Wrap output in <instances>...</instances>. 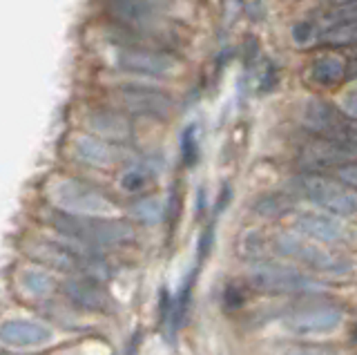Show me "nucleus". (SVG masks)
<instances>
[{"instance_id":"nucleus-9","label":"nucleus","mask_w":357,"mask_h":355,"mask_svg":"<svg viewBox=\"0 0 357 355\" xmlns=\"http://www.w3.org/2000/svg\"><path fill=\"white\" fill-rule=\"evenodd\" d=\"M114 101L119 107L126 112L141 114V116H152V119H165L172 109V98L159 92L150 90V87H139V85H123L116 90Z\"/></svg>"},{"instance_id":"nucleus-2","label":"nucleus","mask_w":357,"mask_h":355,"mask_svg":"<svg viewBox=\"0 0 357 355\" xmlns=\"http://www.w3.org/2000/svg\"><path fill=\"white\" fill-rule=\"evenodd\" d=\"M50 221L59 232L87 246H119L132 239V228L119 219L54 213Z\"/></svg>"},{"instance_id":"nucleus-24","label":"nucleus","mask_w":357,"mask_h":355,"mask_svg":"<svg viewBox=\"0 0 357 355\" xmlns=\"http://www.w3.org/2000/svg\"><path fill=\"white\" fill-rule=\"evenodd\" d=\"M132 215L143 224H156L161 219V204L156 199H141L132 206Z\"/></svg>"},{"instance_id":"nucleus-13","label":"nucleus","mask_w":357,"mask_h":355,"mask_svg":"<svg viewBox=\"0 0 357 355\" xmlns=\"http://www.w3.org/2000/svg\"><path fill=\"white\" fill-rule=\"evenodd\" d=\"M52 340V331L33 319H7L0 326V342L7 347H43Z\"/></svg>"},{"instance_id":"nucleus-18","label":"nucleus","mask_w":357,"mask_h":355,"mask_svg":"<svg viewBox=\"0 0 357 355\" xmlns=\"http://www.w3.org/2000/svg\"><path fill=\"white\" fill-rule=\"evenodd\" d=\"M321 43H326V45H333V47L357 45V20H355V23H344V25L328 27L321 34Z\"/></svg>"},{"instance_id":"nucleus-1","label":"nucleus","mask_w":357,"mask_h":355,"mask_svg":"<svg viewBox=\"0 0 357 355\" xmlns=\"http://www.w3.org/2000/svg\"><path fill=\"white\" fill-rule=\"evenodd\" d=\"M105 12L114 27L148 36L165 47L170 34L159 0H105Z\"/></svg>"},{"instance_id":"nucleus-3","label":"nucleus","mask_w":357,"mask_h":355,"mask_svg":"<svg viewBox=\"0 0 357 355\" xmlns=\"http://www.w3.org/2000/svg\"><path fill=\"white\" fill-rule=\"evenodd\" d=\"M248 282L255 291L273 295H310L321 293L324 286L315 277L299 273L297 269L277 262H257L248 271Z\"/></svg>"},{"instance_id":"nucleus-5","label":"nucleus","mask_w":357,"mask_h":355,"mask_svg":"<svg viewBox=\"0 0 357 355\" xmlns=\"http://www.w3.org/2000/svg\"><path fill=\"white\" fill-rule=\"evenodd\" d=\"M301 121L317 139L357 148V119H351L344 109H337L328 101L310 98L304 105Z\"/></svg>"},{"instance_id":"nucleus-25","label":"nucleus","mask_w":357,"mask_h":355,"mask_svg":"<svg viewBox=\"0 0 357 355\" xmlns=\"http://www.w3.org/2000/svg\"><path fill=\"white\" fill-rule=\"evenodd\" d=\"M150 179L152 176L145 168H130L126 174L121 176V188L126 192H141L143 188H148Z\"/></svg>"},{"instance_id":"nucleus-14","label":"nucleus","mask_w":357,"mask_h":355,"mask_svg":"<svg viewBox=\"0 0 357 355\" xmlns=\"http://www.w3.org/2000/svg\"><path fill=\"white\" fill-rule=\"evenodd\" d=\"M65 293L76 306L85 310H105L109 306L107 293L100 288L92 277H78L65 284Z\"/></svg>"},{"instance_id":"nucleus-11","label":"nucleus","mask_w":357,"mask_h":355,"mask_svg":"<svg viewBox=\"0 0 357 355\" xmlns=\"http://www.w3.org/2000/svg\"><path fill=\"white\" fill-rule=\"evenodd\" d=\"M355 157H357V148L326 141V139L306 143V146L299 150V163L308 170H321V168H331V165H340V163L346 165Z\"/></svg>"},{"instance_id":"nucleus-29","label":"nucleus","mask_w":357,"mask_h":355,"mask_svg":"<svg viewBox=\"0 0 357 355\" xmlns=\"http://www.w3.org/2000/svg\"><path fill=\"white\" fill-rule=\"evenodd\" d=\"M286 355H335V353L324 347H290Z\"/></svg>"},{"instance_id":"nucleus-19","label":"nucleus","mask_w":357,"mask_h":355,"mask_svg":"<svg viewBox=\"0 0 357 355\" xmlns=\"http://www.w3.org/2000/svg\"><path fill=\"white\" fill-rule=\"evenodd\" d=\"M199 154H201L199 132H197L195 123H190L181 135V159H183L185 168H195L197 161H199Z\"/></svg>"},{"instance_id":"nucleus-6","label":"nucleus","mask_w":357,"mask_h":355,"mask_svg":"<svg viewBox=\"0 0 357 355\" xmlns=\"http://www.w3.org/2000/svg\"><path fill=\"white\" fill-rule=\"evenodd\" d=\"M299 188L312 204L337 217L357 215V195L342 181H333L319 174H306L299 179Z\"/></svg>"},{"instance_id":"nucleus-16","label":"nucleus","mask_w":357,"mask_h":355,"mask_svg":"<svg viewBox=\"0 0 357 355\" xmlns=\"http://www.w3.org/2000/svg\"><path fill=\"white\" fill-rule=\"evenodd\" d=\"M87 126L92 128L98 137H103L107 141H126L132 137V123L123 114L112 112V109L94 112L87 119Z\"/></svg>"},{"instance_id":"nucleus-20","label":"nucleus","mask_w":357,"mask_h":355,"mask_svg":"<svg viewBox=\"0 0 357 355\" xmlns=\"http://www.w3.org/2000/svg\"><path fill=\"white\" fill-rule=\"evenodd\" d=\"M290 208H293V202H290V199H286L282 195H273V197L259 199V202L255 204V213L266 219H275V217L286 215Z\"/></svg>"},{"instance_id":"nucleus-27","label":"nucleus","mask_w":357,"mask_h":355,"mask_svg":"<svg viewBox=\"0 0 357 355\" xmlns=\"http://www.w3.org/2000/svg\"><path fill=\"white\" fill-rule=\"evenodd\" d=\"M245 304V295L239 286H228L226 291H223V306L228 310H234V308H241Z\"/></svg>"},{"instance_id":"nucleus-15","label":"nucleus","mask_w":357,"mask_h":355,"mask_svg":"<svg viewBox=\"0 0 357 355\" xmlns=\"http://www.w3.org/2000/svg\"><path fill=\"white\" fill-rule=\"evenodd\" d=\"M349 76V65L337 54H321L308 65V79L319 87H333Z\"/></svg>"},{"instance_id":"nucleus-4","label":"nucleus","mask_w":357,"mask_h":355,"mask_svg":"<svg viewBox=\"0 0 357 355\" xmlns=\"http://www.w3.org/2000/svg\"><path fill=\"white\" fill-rule=\"evenodd\" d=\"M277 250L286 255V257L295 259L299 264L308 266L312 271H319L328 277H346L353 271V262L346 255L326 250L321 243L306 239L301 235H290V232H282L275 239Z\"/></svg>"},{"instance_id":"nucleus-10","label":"nucleus","mask_w":357,"mask_h":355,"mask_svg":"<svg viewBox=\"0 0 357 355\" xmlns=\"http://www.w3.org/2000/svg\"><path fill=\"white\" fill-rule=\"evenodd\" d=\"M344 319V310L340 306H315V308H304L295 310L284 319V326L295 333V335H326L335 328H340Z\"/></svg>"},{"instance_id":"nucleus-17","label":"nucleus","mask_w":357,"mask_h":355,"mask_svg":"<svg viewBox=\"0 0 357 355\" xmlns=\"http://www.w3.org/2000/svg\"><path fill=\"white\" fill-rule=\"evenodd\" d=\"M74 152L76 157L87 165H94V168H105L112 161H114V146L109 141L96 139V137H78L74 143Z\"/></svg>"},{"instance_id":"nucleus-12","label":"nucleus","mask_w":357,"mask_h":355,"mask_svg":"<svg viewBox=\"0 0 357 355\" xmlns=\"http://www.w3.org/2000/svg\"><path fill=\"white\" fill-rule=\"evenodd\" d=\"M295 228L301 237L312 239L317 243H340L349 237V230L328 215H317V213H304L295 219Z\"/></svg>"},{"instance_id":"nucleus-23","label":"nucleus","mask_w":357,"mask_h":355,"mask_svg":"<svg viewBox=\"0 0 357 355\" xmlns=\"http://www.w3.org/2000/svg\"><path fill=\"white\" fill-rule=\"evenodd\" d=\"M195 277H197V271H192L185 282L181 284V291H178V299L176 304L172 308V331H176L178 326H181V322L185 317V310H188V304H190V295H192V286H195Z\"/></svg>"},{"instance_id":"nucleus-7","label":"nucleus","mask_w":357,"mask_h":355,"mask_svg":"<svg viewBox=\"0 0 357 355\" xmlns=\"http://www.w3.org/2000/svg\"><path fill=\"white\" fill-rule=\"evenodd\" d=\"M114 63L123 72L150 76V79H167L181 70V61L174 54L154 47H119Z\"/></svg>"},{"instance_id":"nucleus-26","label":"nucleus","mask_w":357,"mask_h":355,"mask_svg":"<svg viewBox=\"0 0 357 355\" xmlns=\"http://www.w3.org/2000/svg\"><path fill=\"white\" fill-rule=\"evenodd\" d=\"M212 243H215V224H210L204 232H201V237H199V246H197V257H199V262H204L208 255H210Z\"/></svg>"},{"instance_id":"nucleus-8","label":"nucleus","mask_w":357,"mask_h":355,"mask_svg":"<svg viewBox=\"0 0 357 355\" xmlns=\"http://www.w3.org/2000/svg\"><path fill=\"white\" fill-rule=\"evenodd\" d=\"M56 202L72 215H87V217H103L112 215L116 210V206L109 202V197L105 192H100L98 188L87 186L83 181L76 179H65L56 186Z\"/></svg>"},{"instance_id":"nucleus-22","label":"nucleus","mask_w":357,"mask_h":355,"mask_svg":"<svg viewBox=\"0 0 357 355\" xmlns=\"http://www.w3.org/2000/svg\"><path fill=\"white\" fill-rule=\"evenodd\" d=\"M328 27L344 25V23H355L357 20V0H342V3L333 5L326 14H324Z\"/></svg>"},{"instance_id":"nucleus-28","label":"nucleus","mask_w":357,"mask_h":355,"mask_svg":"<svg viewBox=\"0 0 357 355\" xmlns=\"http://www.w3.org/2000/svg\"><path fill=\"white\" fill-rule=\"evenodd\" d=\"M337 179L349 186L351 190H357V163H346L337 168Z\"/></svg>"},{"instance_id":"nucleus-21","label":"nucleus","mask_w":357,"mask_h":355,"mask_svg":"<svg viewBox=\"0 0 357 355\" xmlns=\"http://www.w3.org/2000/svg\"><path fill=\"white\" fill-rule=\"evenodd\" d=\"M22 286H25L27 293L43 297L54 288V280H52L50 273L38 271V269H29L25 275H22Z\"/></svg>"}]
</instances>
